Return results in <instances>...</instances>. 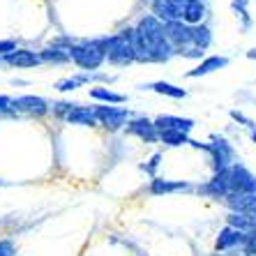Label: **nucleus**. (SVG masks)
I'll list each match as a JSON object with an SVG mask.
<instances>
[{
    "mask_svg": "<svg viewBox=\"0 0 256 256\" xmlns=\"http://www.w3.org/2000/svg\"><path fill=\"white\" fill-rule=\"evenodd\" d=\"M192 185L187 180H164V178H152L150 182V192L160 196V194H176V192H190Z\"/></svg>",
    "mask_w": 256,
    "mask_h": 256,
    "instance_id": "obj_13",
    "label": "nucleus"
},
{
    "mask_svg": "<svg viewBox=\"0 0 256 256\" xmlns=\"http://www.w3.org/2000/svg\"><path fill=\"white\" fill-rule=\"evenodd\" d=\"M90 97L100 102H108V104H122L127 100L125 95L114 92V90H108V88H90Z\"/></svg>",
    "mask_w": 256,
    "mask_h": 256,
    "instance_id": "obj_23",
    "label": "nucleus"
},
{
    "mask_svg": "<svg viewBox=\"0 0 256 256\" xmlns=\"http://www.w3.org/2000/svg\"><path fill=\"white\" fill-rule=\"evenodd\" d=\"M95 116L100 120V125L108 127V130H120L130 120L127 108H116V106H95Z\"/></svg>",
    "mask_w": 256,
    "mask_h": 256,
    "instance_id": "obj_8",
    "label": "nucleus"
},
{
    "mask_svg": "<svg viewBox=\"0 0 256 256\" xmlns=\"http://www.w3.org/2000/svg\"><path fill=\"white\" fill-rule=\"evenodd\" d=\"M0 256H14V244L10 240H2L0 242Z\"/></svg>",
    "mask_w": 256,
    "mask_h": 256,
    "instance_id": "obj_31",
    "label": "nucleus"
},
{
    "mask_svg": "<svg viewBox=\"0 0 256 256\" xmlns=\"http://www.w3.org/2000/svg\"><path fill=\"white\" fill-rule=\"evenodd\" d=\"M222 256H228V254H222Z\"/></svg>",
    "mask_w": 256,
    "mask_h": 256,
    "instance_id": "obj_34",
    "label": "nucleus"
},
{
    "mask_svg": "<svg viewBox=\"0 0 256 256\" xmlns=\"http://www.w3.org/2000/svg\"><path fill=\"white\" fill-rule=\"evenodd\" d=\"M226 226L238 228V231H242V233H250L256 228V217L240 214V212H228L226 214Z\"/></svg>",
    "mask_w": 256,
    "mask_h": 256,
    "instance_id": "obj_19",
    "label": "nucleus"
},
{
    "mask_svg": "<svg viewBox=\"0 0 256 256\" xmlns=\"http://www.w3.org/2000/svg\"><path fill=\"white\" fill-rule=\"evenodd\" d=\"M206 14H208V10H206V2H203V0H187L185 12H182V21H185L187 26H201Z\"/></svg>",
    "mask_w": 256,
    "mask_h": 256,
    "instance_id": "obj_15",
    "label": "nucleus"
},
{
    "mask_svg": "<svg viewBox=\"0 0 256 256\" xmlns=\"http://www.w3.org/2000/svg\"><path fill=\"white\" fill-rule=\"evenodd\" d=\"M148 90H155L157 95L171 97V100H185V97H187V90L185 88H178V86L166 84V81H157V84L148 86Z\"/></svg>",
    "mask_w": 256,
    "mask_h": 256,
    "instance_id": "obj_20",
    "label": "nucleus"
},
{
    "mask_svg": "<svg viewBox=\"0 0 256 256\" xmlns=\"http://www.w3.org/2000/svg\"><path fill=\"white\" fill-rule=\"evenodd\" d=\"M231 10L240 18V32L247 35L252 30V26H254V18L250 14V0H231Z\"/></svg>",
    "mask_w": 256,
    "mask_h": 256,
    "instance_id": "obj_16",
    "label": "nucleus"
},
{
    "mask_svg": "<svg viewBox=\"0 0 256 256\" xmlns=\"http://www.w3.org/2000/svg\"><path fill=\"white\" fill-rule=\"evenodd\" d=\"M160 141L171 146V148H180V146H190V134L185 132H176V130H164L160 132Z\"/></svg>",
    "mask_w": 256,
    "mask_h": 256,
    "instance_id": "obj_22",
    "label": "nucleus"
},
{
    "mask_svg": "<svg viewBox=\"0 0 256 256\" xmlns=\"http://www.w3.org/2000/svg\"><path fill=\"white\" fill-rule=\"evenodd\" d=\"M70 56L81 70H97L106 60V46H104V40L88 42L84 46H72Z\"/></svg>",
    "mask_w": 256,
    "mask_h": 256,
    "instance_id": "obj_3",
    "label": "nucleus"
},
{
    "mask_svg": "<svg viewBox=\"0 0 256 256\" xmlns=\"http://www.w3.org/2000/svg\"><path fill=\"white\" fill-rule=\"evenodd\" d=\"M228 116H231V120H233V122H238L240 127H244V130H250V132H256V122L247 114H242L240 108H231V111H228Z\"/></svg>",
    "mask_w": 256,
    "mask_h": 256,
    "instance_id": "obj_24",
    "label": "nucleus"
},
{
    "mask_svg": "<svg viewBox=\"0 0 256 256\" xmlns=\"http://www.w3.org/2000/svg\"><path fill=\"white\" fill-rule=\"evenodd\" d=\"M134 54L138 62H166L176 54L164 32V24L152 14L143 16L134 30Z\"/></svg>",
    "mask_w": 256,
    "mask_h": 256,
    "instance_id": "obj_1",
    "label": "nucleus"
},
{
    "mask_svg": "<svg viewBox=\"0 0 256 256\" xmlns=\"http://www.w3.org/2000/svg\"><path fill=\"white\" fill-rule=\"evenodd\" d=\"M12 51H16V44L12 40H5V42H0V56H10Z\"/></svg>",
    "mask_w": 256,
    "mask_h": 256,
    "instance_id": "obj_30",
    "label": "nucleus"
},
{
    "mask_svg": "<svg viewBox=\"0 0 256 256\" xmlns=\"http://www.w3.org/2000/svg\"><path fill=\"white\" fill-rule=\"evenodd\" d=\"M127 132L130 134H134V136H138L141 141H146V143H155V141H160V132H157V127H155V122L152 120H148V118H136V120H132V122H127Z\"/></svg>",
    "mask_w": 256,
    "mask_h": 256,
    "instance_id": "obj_12",
    "label": "nucleus"
},
{
    "mask_svg": "<svg viewBox=\"0 0 256 256\" xmlns=\"http://www.w3.org/2000/svg\"><path fill=\"white\" fill-rule=\"evenodd\" d=\"M244 240H247V233H242V231H238V228L224 224V226L220 228V233H217L214 250L220 252V254H231V252H236V250H242Z\"/></svg>",
    "mask_w": 256,
    "mask_h": 256,
    "instance_id": "obj_6",
    "label": "nucleus"
},
{
    "mask_svg": "<svg viewBox=\"0 0 256 256\" xmlns=\"http://www.w3.org/2000/svg\"><path fill=\"white\" fill-rule=\"evenodd\" d=\"M12 111H14V100L0 95V118H2V116H10Z\"/></svg>",
    "mask_w": 256,
    "mask_h": 256,
    "instance_id": "obj_29",
    "label": "nucleus"
},
{
    "mask_svg": "<svg viewBox=\"0 0 256 256\" xmlns=\"http://www.w3.org/2000/svg\"><path fill=\"white\" fill-rule=\"evenodd\" d=\"M86 81H88V76H72V78H62V81H58V84H56V90H60V92H67V90H76L78 86H84Z\"/></svg>",
    "mask_w": 256,
    "mask_h": 256,
    "instance_id": "obj_26",
    "label": "nucleus"
},
{
    "mask_svg": "<svg viewBox=\"0 0 256 256\" xmlns=\"http://www.w3.org/2000/svg\"><path fill=\"white\" fill-rule=\"evenodd\" d=\"M67 122L72 125H97L100 120L95 116V108H88V106H74L70 108V114H67Z\"/></svg>",
    "mask_w": 256,
    "mask_h": 256,
    "instance_id": "obj_17",
    "label": "nucleus"
},
{
    "mask_svg": "<svg viewBox=\"0 0 256 256\" xmlns=\"http://www.w3.org/2000/svg\"><path fill=\"white\" fill-rule=\"evenodd\" d=\"M192 44H194V46H198L201 51H206V48L212 44V32H210V28L206 24L192 26Z\"/></svg>",
    "mask_w": 256,
    "mask_h": 256,
    "instance_id": "obj_21",
    "label": "nucleus"
},
{
    "mask_svg": "<svg viewBox=\"0 0 256 256\" xmlns=\"http://www.w3.org/2000/svg\"><path fill=\"white\" fill-rule=\"evenodd\" d=\"M250 138H252V143L256 146V132H250Z\"/></svg>",
    "mask_w": 256,
    "mask_h": 256,
    "instance_id": "obj_33",
    "label": "nucleus"
},
{
    "mask_svg": "<svg viewBox=\"0 0 256 256\" xmlns=\"http://www.w3.org/2000/svg\"><path fill=\"white\" fill-rule=\"evenodd\" d=\"M242 250H244V254L247 256H256V228L247 233V240H244Z\"/></svg>",
    "mask_w": 256,
    "mask_h": 256,
    "instance_id": "obj_28",
    "label": "nucleus"
},
{
    "mask_svg": "<svg viewBox=\"0 0 256 256\" xmlns=\"http://www.w3.org/2000/svg\"><path fill=\"white\" fill-rule=\"evenodd\" d=\"M72 56H70V48H58V46H54V48H46V51H42V60H48V62H62V60H70Z\"/></svg>",
    "mask_w": 256,
    "mask_h": 256,
    "instance_id": "obj_25",
    "label": "nucleus"
},
{
    "mask_svg": "<svg viewBox=\"0 0 256 256\" xmlns=\"http://www.w3.org/2000/svg\"><path fill=\"white\" fill-rule=\"evenodd\" d=\"M206 152L210 155V162H212L214 171H224V168L236 164V148L231 146V141H226V138L220 136V134H212V136H210V143L206 146Z\"/></svg>",
    "mask_w": 256,
    "mask_h": 256,
    "instance_id": "obj_4",
    "label": "nucleus"
},
{
    "mask_svg": "<svg viewBox=\"0 0 256 256\" xmlns=\"http://www.w3.org/2000/svg\"><path fill=\"white\" fill-rule=\"evenodd\" d=\"M228 62H231V60H228L226 56H208V58H203L194 70L187 72V78H201V76H208V74H214V72L228 67Z\"/></svg>",
    "mask_w": 256,
    "mask_h": 256,
    "instance_id": "obj_10",
    "label": "nucleus"
},
{
    "mask_svg": "<svg viewBox=\"0 0 256 256\" xmlns=\"http://www.w3.org/2000/svg\"><path fill=\"white\" fill-rule=\"evenodd\" d=\"M228 185L231 194H256V173H252L242 162L228 166Z\"/></svg>",
    "mask_w": 256,
    "mask_h": 256,
    "instance_id": "obj_5",
    "label": "nucleus"
},
{
    "mask_svg": "<svg viewBox=\"0 0 256 256\" xmlns=\"http://www.w3.org/2000/svg\"><path fill=\"white\" fill-rule=\"evenodd\" d=\"M160 162H162V155H160V152H155V155L150 157L148 164H143V171L148 173V176H152V178H157V168H160Z\"/></svg>",
    "mask_w": 256,
    "mask_h": 256,
    "instance_id": "obj_27",
    "label": "nucleus"
},
{
    "mask_svg": "<svg viewBox=\"0 0 256 256\" xmlns=\"http://www.w3.org/2000/svg\"><path fill=\"white\" fill-rule=\"evenodd\" d=\"M222 206H226L228 212H240L256 217V194H228Z\"/></svg>",
    "mask_w": 256,
    "mask_h": 256,
    "instance_id": "obj_9",
    "label": "nucleus"
},
{
    "mask_svg": "<svg viewBox=\"0 0 256 256\" xmlns=\"http://www.w3.org/2000/svg\"><path fill=\"white\" fill-rule=\"evenodd\" d=\"M198 194H203V196H210L214 198V201H224V198L231 194V185H228V168H224V171H214V176L206 182V185L198 187Z\"/></svg>",
    "mask_w": 256,
    "mask_h": 256,
    "instance_id": "obj_7",
    "label": "nucleus"
},
{
    "mask_svg": "<svg viewBox=\"0 0 256 256\" xmlns=\"http://www.w3.org/2000/svg\"><path fill=\"white\" fill-rule=\"evenodd\" d=\"M155 127H157V132H164V130H176V132H185V134H190L194 127H196V122L192 118H180V116H157L155 120Z\"/></svg>",
    "mask_w": 256,
    "mask_h": 256,
    "instance_id": "obj_11",
    "label": "nucleus"
},
{
    "mask_svg": "<svg viewBox=\"0 0 256 256\" xmlns=\"http://www.w3.org/2000/svg\"><path fill=\"white\" fill-rule=\"evenodd\" d=\"M247 58L254 60V62H256V48H250V51H247Z\"/></svg>",
    "mask_w": 256,
    "mask_h": 256,
    "instance_id": "obj_32",
    "label": "nucleus"
},
{
    "mask_svg": "<svg viewBox=\"0 0 256 256\" xmlns=\"http://www.w3.org/2000/svg\"><path fill=\"white\" fill-rule=\"evenodd\" d=\"M14 108L16 111H26L30 116H44L48 111L46 102L42 97H32V95H24V97H16L14 100Z\"/></svg>",
    "mask_w": 256,
    "mask_h": 256,
    "instance_id": "obj_14",
    "label": "nucleus"
},
{
    "mask_svg": "<svg viewBox=\"0 0 256 256\" xmlns=\"http://www.w3.org/2000/svg\"><path fill=\"white\" fill-rule=\"evenodd\" d=\"M5 60L12 67H35L42 62V56H37L35 51H12L10 56H5Z\"/></svg>",
    "mask_w": 256,
    "mask_h": 256,
    "instance_id": "obj_18",
    "label": "nucleus"
},
{
    "mask_svg": "<svg viewBox=\"0 0 256 256\" xmlns=\"http://www.w3.org/2000/svg\"><path fill=\"white\" fill-rule=\"evenodd\" d=\"M104 46H106V58L108 62L122 67L130 65L136 60V54H134V30H122L114 37H106L104 40Z\"/></svg>",
    "mask_w": 256,
    "mask_h": 256,
    "instance_id": "obj_2",
    "label": "nucleus"
}]
</instances>
